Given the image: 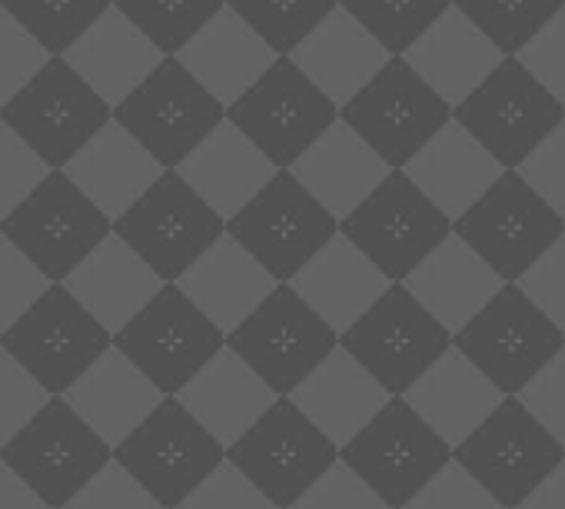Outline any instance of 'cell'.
<instances>
[{"mask_svg": "<svg viewBox=\"0 0 565 509\" xmlns=\"http://www.w3.org/2000/svg\"><path fill=\"white\" fill-rule=\"evenodd\" d=\"M226 233L276 284H294L340 233V220L290 170H279L226 223Z\"/></svg>", "mask_w": 565, "mask_h": 509, "instance_id": "obj_1", "label": "cell"}, {"mask_svg": "<svg viewBox=\"0 0 565 509\" xmlns=\"http://www.w3.org/2000/svg\"><path fill=\"white\" fill-rule=\"evenodd\" d=\"M294 509H393V506L340 459L317 479V486Z\"/></svg>", "mask_w": 565, "mask_h": 509, "instance_id": "obj_46", "label": "cell"}, {"mask_svg": "<svg viewBox=\"0 0 565 509\" xmlns=\"http://www.w3.org/2000/svg\"><path fill=\"white\" fill-rule=\"evenodd\" d=\"M177 173L230 223L279 170L236 124L223 120Z\"/></svg>", "mask_w": 565, "mask_h": 509, "instance_id": "obj_32", "label": "cell"}, {"mask_svg": "<svg viewBox=\"0 0 565 509\" xmlns=\"http://www.w3.org/2000/svg\"><path fill=\"white\" fill-rule=\"evenodd\" d=\"M4 233L51 280L64 284L114 233V220L64 173L54 170L4 223Z\"/></svg>", "mask_w": 565, "mask_h": 509, "instance_id": "obj_8", "label": "cell"}, {"mask_svg": "<svg viewBox=\"0 0 565 509\" xmlns=\"http://www.w3.org/2000/svg\"><path fill=\"white\" fill-rule=\"evenodd\" d=\"M167 57H177L223 8L226 0H114Z\"/></svg>", "mask_w": 565, "mask_h": 509, "instance_id": "obj_40", "label": "cell"}, {"mask_svg": "<svg viewBox=\"0 0 565 509\" xmlns=\"http://www.w3.org/2000/svg\"><path fill=\"white\" fill-rule=\"evenodd\" d=\"M64 509H163L117 459H110Z\"/></svg>", "mask_w": 565, "mask_h": 509, "instance_id": "obj_47", "label": "cell"}, {"mask_svg": "<svg viewBox=\"0 0 565 509\" xmlns=\"http://www.w3.org/2000/svg\"><path fill=\"white\" fill-rule=\"evenodd\" d=\"M64 287L110 330V337H117L167 284L117 233H110Z\"/></svg>", "mask_w": 565, "mask_h": 509, "instance_id": "obj_31", "label": "cell"}, {"mask_svg": "<svg viewBox=\"0 0 565 509\" xmlns=\"http://www.w3.org/2000/svg\"><path fill=\"white\" fill-rule=\"evenodd\" d=\"M64 61L117 110L163 61L167 54L117 8H110Z\"/></svg>", "mask_w": 565, "mask_h": 509, "instance_id": "obj_28", "label": "cell"}, {"mask_svg": "<svg viewBox=\"0 0 565 509\" xmlns=\"http://www.w3.org/2000/svg\"><path fill=\"white\" fill-rule=\"evenodd\" d=\"M0 8L24 24L51 57H64L114 8V0H0Z\"/></svg>", "mask_w": 565, "mask_h": 509, "instance_id": "obj_39", "label": "cell"}, {"mask_svg": "<svg viewBox=\"0 0 565 509\" xmlns=\"http://www.w3.org/2000/svg\"><path fill=\"white\" fill-rule=\"evenodd\" d=\"M525 71L565 107V11L548 21L519 54Z\"/></svg>", "mask_w": 565, "mask_h": 509, "instance_id": "obj_52", "label": "cell"}, {"mask_svg": "<svg viewBox=\"0 0 565 509\" xmlns=\"http://www.w3.org/2000/svg\"><path fill=\"white\" fill-rule=\"evenodd\" d=\"M393 287V280L353 246L343 233H337L317 261L294 280V290L343 337L353 324H360L376 300Z\"/></svg>", "mask_w": 565, "mask_h": 509, "instance_id": "obj_29", "label": "cell"}, {"mask_svg": "<svg viewBox=\"0 0 565 509\" xmlns=\"http://www.w3.org/2000/svg\"><path fill=\"white\" fill-rule=\"evenodd\" d=\"M114 120L127 127L163 170H177L226 120V107L177 57H167L114 110Z\"/></svg>", "mask_w": 565, "mask_h": 509, "instance_id": "obj_19", "label": "cell"}, {"mask_svg": "<svg viewBox=\"0 0 565 509\" xmlns=\"http://www.w3.org/2000/svg\"><path fill=\"white\" fill-rule=\"evenodd\" d=\"M0 120L51 170H64L114 120V107L64 57H54L0 110Z\"/></svg>", "mask_w": 565, "mask_h": 509, "instance_id": "obj_11", "label": "cell"}, {"mask_svg": "<svg viewBox=\"0 0 565 509\" xmlns=\"http://www.w3.org/2000/svg\"><path fill=\"white\" fill-rule=\"evenodd\" d=\"M456 453L505 400V393L486 380L456 347L433 363L413 390L403 396Z\"/></svg>", "mask_w": 565, "mask_h": 509, "instance_id": "obj_30", "label": "cell"}, {"mask_svg": "<svg viewBox=\"0 0 565 509\" xmlns=\"http://www.w3.org/2000/svg\"><path fill=\"white\" fill-rule=\"evenodd\" d=\"M114 347L163 396H177L220 350H226V333L177 284H167L143 314L114 337Z\"/></svg>", "mask_w": 565, "mask_h": 509, "instance_id": "obj_10", "label": "cell"}, {"mask_svg": "<svg viewBox=\"0 0 565 509\" xmlns=\"http://www.w3.org/2000/svg\"><path fill=\"white\" fill-rule=\"evenodd\" d=\"M452 107L406 64L393 57L343 110L350 124L393 170H406L429 140L452 124Z\"/></svg>", "mask_w": 565, "mask_h": 509, "instance_id": "obj_16", "label": "cell"}, {"mask_svg": "<svg viewBox=\"0 0 565 509\" xmlns=\"http://www.w3.org/2000/svg\"><path fill=\"white\" fill-rule=\"evenodd\" d=\"M519 177L565 220V124L535 147V153L519 167Z\"/></svg>", "mask_w": 565, "mask_h": 509, "instance_id": "obj_49", "label": "cell"}, {"mask_svg": "<svg viewBox=\"0 0 565 509\" xmlns=\"http://www.w3.org/2000/svg\"><path fill=\"white\" fill-rule=\"evenodd\" d=\"M340 347L393 396H406L413 383L452 350V333L406 284H393L376 307L340 337Z\"/></svg>", "mask_w": 565, "mask_h": 509, "instance_id": "obj_13", "label": "cell"}, {"mask_svg": "<svg viewBox=\"0 0 565 509\" xmlns=\"http://www.w3.org/2000/svg\"><path fill=\"white\" fill-rule=\"evenodd\" d=\"M393 57H403L449 8L452 0H340Z\"/></svg>", "mask_w": 565, "mask_h": 509, "instance_id": "obj_41", "label": "cell"}, {"mask_svg": "<svg viewBox=\"0 0 565 509\" xmlns=\"http://www.w3.org/2000/svg\"><path fill=\"white\" fill-rule=\"evenodd\" d=\"M505 173V167L452 117L406 167V177L452 220L466 216Z\"/></svg>", "mask_w": 565, "mask_h": 509, "instance_id": "obj_23", "label": "cell"}, {"mask_svg": "<svg viewBox=\"0 0 565 509\" xmlns=\"http://www.w3.org/2000/svg\"><path fill=\"white\" fill-rule=\"evenodd\" d=\"M505 57H519L535 34L565 11V0H452Z\"/></svg>", "mask_w": 565, "mask_h": 509, "instance_id": "obj_37", "label": "cell"}, {"mask_svg": "<svg viewBox=\"0 0 565 509\" xmlns=\"http://www.w3.org/2000/svg\"><path fill=\"white\" fill-rule=\"evenodd\" d=\"M452 347L505 396H519L562 350L565 333L525 297L519 284H505Z\"/></svg>", "mask_w": 565, "mask_h": 509, "instance_id": "obj_5", "label": "cell"}, {"mask_svg": "<svg viewBox=\"0 0 565 509\" xmlns=\"http://www.w3.org/2000/svg\"><path fill=\"white\" fill-rule=\"evenodd\" d=\"M403 57L452 110L505 61V54L462 11H456V4Z\"/></svg>", "mask_w": 565, "mask_h": 509, "instance_id": "obj_21", "label": "cell"}, {"mask_svg": "<svg viewBox=\"0 0 565 509\" xmlns=\"http://www.w3.org/2000/svg\"><path fill=\"white\" fill-rule=\"evenodd\" d=\"M54 396L0 347V449H4Z\"/></svg>", "mask_w": 565, "mask_h": 509, "instance_id": "obj_45", "label": "cell"}, {"mask_svg": "<svg viewBox=\"0 0 565 509\" xmlns=\"http://www.w3.org/2000/svg\"><path fill=\"white\" fill-rule=\"evenodd\" d=\"M452 230V220L406 177V170H393L376 193L340 223V233L393 284H406Z\"/></svg>", "mask_w": 565, "mask_h": 509, "instance_id": "obj_14", "label": "cell"}, {"mask_svg": "<svg viewBox=\"0 0 565 509\" xmlns=\"http://www.w3.org/2000/svg\"><path fill=\"white\" fill-rule=\"evenodd\" d=\"M406 509H505V506L452 459Z\"/></svg>", "mask_w": 565, "mask_h": 509, "instance_id": "obj_48", "label": "cell"}, {"mask_svg": "<svg viewBox=\"0 0 565 509\" xmlns=\"http://www.w3.org/2000/svg\"><path fill=\"white\" fill-rule=\"evenodd\" d=\"M177 400L230 449L256 420H263L279 393L226 347L177 393Z\"/></svg>", "mask_w": 565, "mask_h": 509, "instance_id": "obj_33", "label": "cell"}, {"mask_svg": "<svg viewBox=\"0 0 565 509\" xmlns=\"http://www.w3.org/2000/svg\"><path fill=\"white\" fill-rule=\"evenodd\" d=\"M452 459L505 509H519L565 463V446L519 396H505L499 410L456 446Z\"/></svg>", "mask_w": 565, "mask_h": 509, "instance_id": "obj_15", "label": "cell"}, {"mask_svg": "<svg viewBox=\"0 0 565 509\" xmlns=\"http://www.w3.org/2000/svg\"><path fill=\"white\" fill-rule=\"evenodd\" d=\"M114 459L163 506L180 509L220 463L226 446L203 430L200 420L177 400L167 396L117 449Z\"/></svg>", "mask_w": 565, "mask_h": 509, "instance_id": "obj_4", "label": "cell"}, {"mask_svg": "<svg viewBox=\"0 0 565 509\" xmlns=\"http://www.w3.org/2000/svg\"><path fill=\"white\" fill-rule=\"evenodd\" d=\"M279 57H290L337 8L340 0H226Z\"/></svg>", "mask_w": 565, "mask_h": 509, "instance_id": "obj_38", "label": "cell"}, {"mask_svg": "<svg viewBox=\"0 0 565 509\" xmlns=\"http://www.w3.org/2000/svg\"><path fill=\"white\" fill-rule=\"evenodd\" d=\"M177 61L230 110L276 61L279 54L230 8H223Z\"/></svg>", "mask_w": 565, "mask_h": 509, "instance_id": "obj_24", "label": "cell"}, {"mask_svg": "<svg viewBox=\"0 0 565 509\" xmlns=\"http://www.w3.org/2000/svg\"><path fill=\"white\" fill-rule=\"evenodd\" d=\"M0 347L51 396H64L114 347V337L64 284H54L0 337Z\"/></svg>", "mask_w": 565, "mask_h": 509, "instance_id": "obj_12", "label": "cell"}, {"mask_svg": "<svg viewBox=\"0 0 565 509\" xmlns=\"http://www.w3.org/2000/svg\"><path fill=\"white\" fill-rule=\"evenodd\" d=\"M64 173L117 223L167 170L127 127L110 120Z\"/></svg>", "mask_w": 565, "mask_h": 509, "instance_id": "obj_25", "label": "cell"}, {"mask_svg": "<svg viewBox=\"0 0 565 509\" xmlns=\"http://www.w3.org/2000/svg\"><path fill=\"white\" fill-rule=\"evenodd\" d=\"M114 233L150 264L163 284H180L226 233V220L177 170H167L114 223Z\"/></svg>", "mask_w": 565, "mask_h": 509, "instance_id": "obj_6", "label": "cell"}, {"mask_svg": "<svg viewBox=\"0 0 565 509\" xmlns=\"http://www.w3.org/2000/svg\"><path fill=\"white\" fill-rule=\"evenodd\" d=\"M525 297L565 333V233L545 250V257L519 280Z\"/></svg>", "mask_w": 565, "mask_h": 509, "instance_id": "obj_50", "label": "cell"}, {"mask_svg": "<svg viewBox=\"0 0 565 509\" xmlns=\"http://www.w3.org/2000/svg\"><path fill=\"white\" fill-rule=\"evenodd\" d=\"M0 459L51 509H64L114 459V449L64 396H54L0 449Z\"/></svg>", "mask_w": 565, "mask_h": 509, "instance_id": "obj_17", "label": "cell"}, {"mask_svg": "<svg viewBox=\"0 0 565 509\" xmlns=\"http://www.w3.org/2000/svg\"><path fill=\"white\" fill-rule=\"evenodd\" d=\"M54 170L0 120V223H4Z\"/></svg>", "mask_w": 565, "mask_h": 509, "instance_id": "obj_44", "label": "cell"}, {"mask_svg": "<svg viewBox=\"0 0 565 509\" xmlns=\"http://www.w3.org/2000/svg\"><path fill=\"white\" fill-rule=\"evenodd\" d=\"M519 509H565V463Z\"/></svg>", "mask_w": 565, "mask_h": 509, "instance_id": "obj_55", "label": "cell"}, {"mask_svg": "<svg viewBox=\"0 0 565 509\" xmlns=\"http://www.w3.org/2000/svg\"><path fill=\"white\" fill-rule=\"evenodd\" d=\"M51 51L0 8V110H4L47 64Z\"/></svg>", "mask_w": 565, "mask_h": 509, "instance_id": "obj_42", "label": "cell"}, {"mask_svg": "<svg viewBox=\"0 0 565 509\" xmlns=\"http://www.w3.org/2000/svg\"><path fill=\"white\" fill-rule=\"evenodd\" d=\"M340 223L363 206L393 167L343 120H337L290 170Z\"/></svg>", "mask_w": 565, "mask_h": 509, "instance_id": "obj_26", "label": "cell"}, {"mask_svg": "<svg viewBox=\"0 0 565 509\" xmlns=\"http://www.w3.org/2000/svg\"><path fill=\"white\" fill-rule=\"evenodd\" d=\"M413 297L456 337L482 314V307L505 287V280L452 230L406 280Z\"/></svg>", "mask_w": 565, "mask_h": 509, "instance_id": "obj_22", "label": "cell"}, {"mask_svg": "<svg viewBox=\"0 0 565 509\" xmlns=\"http://www.w3.org/2000/svg\"><path fill=\"white\" fill-rule=\"evenodd\" d=\"M64 400L87 420L97 436L117 449L167 396L117 350L110 347L67 393Z\"/></svg>", "mask_w": 565, "mask_h": 509, "instance_id": "obj_34", "label": "cell"}, {"mask_svg": "<svg viewBox=\"0 0 565 509\" xmlns=\"http://www.w3.org/2000/svg\"><path fill=\"white\" fill-rule=\"evenodd\" d=\"M226 459L276 509H294L317 479L340 463V446L290 396H279L263 420L226 449Z\"/></svg>", "mask_w": 565, "mask_h": 509, "instance_id": "obj_2", "label": "cell"}, {"mask_svg": "<svg viewBox=\"0 0 565 509\" xmlns=\"http://www.w3.org/2000/svg\"><path fill=\"white\" fill-rule=\"evenodd\" d=\"M226 347L279 396H294L340 347V333L294 290V284H279L226 337Z\"/></svg>", "mask_w": 565, "mask_h": 509, "instance_id": "obj_3", "label": "cell"}, {"mask_svg": "<svg viewBox=\"0 0 565 509\" xmlns=\"http://www.w3.org/2000/svg\"><path fill=\"white\" fill-rule=\"evenodd\" d=\"M519 400L565 446V350L519 393Z\"/></svg>", "mask_w": 565, "mask_h": 509, "instance_id": "obj_53", "label": "cell"}, {"mask_svg": "<svg viewBox=\"0 0 565 509\" xmlns=\"http://www.w3.org/2000/svg\"><path fill=\"white\" fill-rule=\"evenodd\" d=\"M226 120L236 124L276 170H294L340 120V107L294 64V57H279L226 110Z\"/></svg>", "mask_w": 565, "mask_h": 509, "instance_id": "obj_7", "label": "cell"}, {"mask_svg": "<svg viewBox=\"0 0 565 509\" xmlns=\"http://www.w3.org/2000/svg\"><path fill=\"white\" fill-rule=\"evenodd\" d=\"M340 459L393 509H406L452 463V446L403 396H393L340 449Z\"/></svg>", "mask_w": 565, "mask_h": 509, "instance_id": "obj_9", "label": "cell"}, {"mask_svg": "<svg viewBox=\"0 0 565 509\" xmlns=\"http://www.w3.org/2000/svg\"><path fill=\"white\" fill-rule=\"evenodd\" d=\"M452 117L505 170H519L535 147L565 124V107L525 71L519 57H505Z\"/></svg>", "mask_w": 565, "mask_h": 509, "instance_id": "obj_20", "label": "cell"}, {"mask_svg": "<svg viewBox=\"0 0 565 509\" xmlns=\"http://www.w3.org/2000/svg\"><path fill=\"white\" fill-rule=\"evenodd\" d=\"M456 233L505 284H519L565 233V220L519 177V170H505L492 190L456 220Z\"/></svg>", "mask_w": 565, "mask_h": 509, "instance_id": "obj_18", "label": "cell"}, {"mask_svg": "<svg viewBox=\"0 0 565 509\" xmlns=\"http://www.w3.org/2000/svg\"><path fill=\"white\" fill-rule=\"evenodd\" d=\"M54 284L0 233V337H4Z\"/></svg>", "mask_w": 565, "mask_h": 509, "instance_id": "obj_43", "label": "cell"}, {"mask_svg": "<svg viewBox=\"0 0 565 509\" xmlns=\"http://www.w3.org/2000/svg\"><path fill=\"white\" fill-rule=\"evenodd\" d=\"M177 287L230 337L279 284L223 233Z\"/></svg>", "mask_w": 565, "mask_h": 509, "instance_id": "obj_36", "label": "cell"}, {"mask_svg": "<svg viewBox=\"0 0 565 509\" xmlns=\"http://www.w3.org/2000/svg\"><path fill=\"white\" fill-rule=\"evenodd\" d=\"M290 57L340 110L393 61V54L343 8H337Z\"/></svg>", "mask_w": 565, "mask_h": 509, "instance_id": "obj_27", "label": "cell"}, {"mask_svg": "<svg viewBox=\"0 0 565 509\" xmlns=\"http://www.w3.org/2000/svg\"><path fill=\"white\" fill-rule=\"evenodd\" d=\"M340 449L376 420L393 393L337 347L290 396Z\"/></svg>", "mask_w": 565, "mask_h": 509, "instance_id": "obj_35", "label": "cell"}, {"mask_svg": "<svg viewBox=\"0 0 565 509\" xmlns=\"http://www.w3.org/2000/svg\"><path fill=\"white\" fill-rule=\"evenodd\" d=\"M0 509H51V506L0 459Z\"/></svg>", "mask_w": 565, "mask_h": 509, "instance_id": "obj_54", "label": "cell"}, {"mask_svg": "<svg viewBox=\"0 0 565 509\" xmlns=\"http://www.w3.org/2000/svg\"><path fill=\"white\" fill-rule=\"evenodd\" d=\"M180 509H276L230 459L210 473V479L190 492V499Z\"/></svg>", "mask_w": 565, "mask_h": 509, "instance_id": "obj_51", "label": "cell"}]
</instances>
